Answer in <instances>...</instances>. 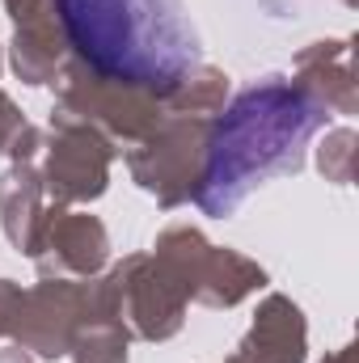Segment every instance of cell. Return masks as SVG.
Listing matches in <instances>:
<instances>
[{
  "mask_svg": "<svg viewBox=\"0 0 359 363\" xmlns=\"http://www.w3.org/2000/svg\"><path fill=\"white\" fill-rule=\"evenodd\" d=\"M321 123L326 114L304 93L287 85H263V89L241 93L211 135L199 203L211 216H228L258 182L296 169L304 157V144Z\"/></svg>",
  "mask_w": 359,
  "mask_h": 363,
  "instance_id": "cell-2",
  "label": "cell"
},
{
  "mask_svg": "<svg viewBox=\"0 0 359 363\" xmlns=\"http://www.w3.org/2000/svg\"><path fill=\"white\" fill-rule=\"evenodd\" d=\"M72 47L97 72L174 89L199 64V34L182 0H60Z\"/></svg>",
  "mask_w": 359,
  "mask_h": 363,
  "instance_id": "cell-1",
  "label": "cell"
}]
</instances>
